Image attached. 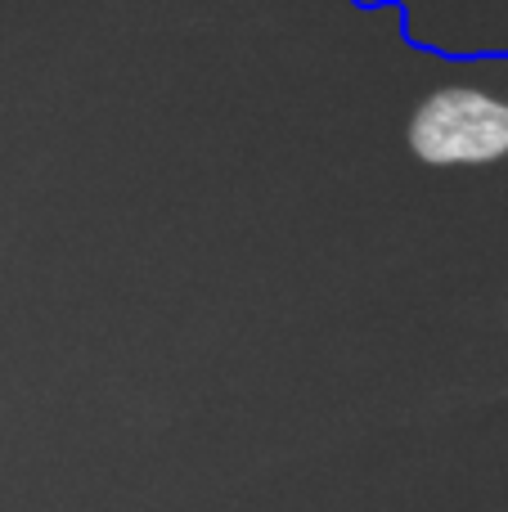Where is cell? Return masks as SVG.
Returning <instances> with one entry per match:
<instances>
[{"label": "cell", "instance_id": "cell-1", "mask_svg": "<svg viewBox=\"0 0 508 512\" xmlns=\"http://www.w3.org/2000/svg\"><path fill=\"white\" fill-rule=\"evenodd\" d=\"M410 149L441 167H482L508 158V99L468 86L428 95L410 122Z\"/></svg>", "mask_w": 508, "mask_h": 512}]
</instances>
